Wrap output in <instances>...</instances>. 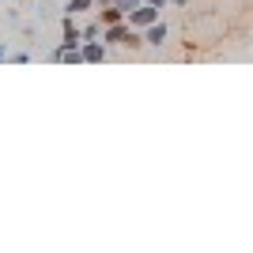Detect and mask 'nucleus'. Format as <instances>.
I'll list each match as a JSON object with an SVG mask.
<instances>
[{
  "mask_svg": "<svg viewBox=\"0 0 253 253\" xmlns=\"http://www.w3.org/2000/svg\"><path fill=\"white\" fill-rule=\"evenodd\" d=\"M159 11L155 4H140V8L128 11V27H136V31H144V27H151V23H159Z\"/></svg>",
  "mask_w": 253,
  "mask_h": 253,
  "instance_id": "1",
  "label": "nucleus"
},
{
  "mask_svg": "<svg viewBox=\"0 0 253 253\" xmlns=\"http://www.w3.org/2000/svg\"><path fill=\"white\" fill-rule=\"evenodd\" d=\"M80 57H84V61H106V57H110V45L98 42V38H87V42L80 45Z\"/></svg>",
  "mask_w": 253,
  "mask_h": 253,
  "instance_id": "2",
  "label": "nucleus"
},
{
  "mask_svg": "<svg viewBox=\"0 0 253 253\" xmlns=\"http://www.w3.org/2000/svg\"><path fill=\"white\" fill-rule=\"evenodd\" d=\"M167 38H170V27H167L163 19L151 23V27H144V45H155V49H159V45L167 42Z\"/></svg>",
  "mask_w": 253,
  "mask_h": 253,
  "instance_id": "3",
  "label": "nucleus"
},
{
  "mask_svg": "<svg viewBox=\"0 0 253 253\" xmlns=\"http://www.w3.org/2000/svg\"><path fill=\"white\" fill-rule=\"evenodd\" d=\"M61 45H68V49H80V45H84V31H80L72 19H64V42Z\"/></svg>",
  "mask_w": 253,
  "mask_h": 253,
  "instance_id": "4",
  "label": "nucleus"
},
{
  "mask_svg": "<svg viewBox=\"0 0 253 253\" xmlns=\"http://www.w3.org/2000/svg\"><path fill=\"white\" fill-rule=\"evenodd\" d=\"M121 19H128L125 11L117 8V4H110V8H102V15H98V23H102V27H110V23H121Z\"/></svg>",
  "mask_w": 253,
  "mask_h": 253,
  "instance_id": "5",
  "label": "nucleus"
},
{
  "mask_svg": "<svg viewBox=\"0 0 253 253\" xmlns=\"http://www.w3.org/2000/svg\"><path fill=\"white\" fill-rule=\"evenodd\" d=\"M87 8H95V0H68V4H64V11H87Z\"/></svg>",
  "mask_w": 253,
  "mask_h": 253,
  "instance_id": "6",
  "label": "nucleus"
},
{
  "mask_svg": "<svg viewBox=\"0 0 253 253\" xmlns=\"http://www.w3.org/2000/svg\"><path fill=\"white\" fill-rule=\"evenodd\" d=\"M87 38H102V23H87L84 27V42Z\"/></svg>",
  "mask_w": 253,
  "mask_h": 253,
  "instance_id": "7",
  "label": "nucleus"
},
{
  "mask_svg": "<svg viewBox=\"0 0 253 253\" xmlns=\"http://www.w3.org/2000/svg\"><path fill=\"white\" fill-rule=\"evenodd\" d=\"M144 4H155V8H167L170 0H144Z\"/></svg>",
  "mask_w": 253,
  "mask_h": 253,
  "instance_id": "8",
  "label": "nucleus"
},
{
  "mask_svg": "<svg viewBox=\"0 0 253 253\" xmlns=\"http://www.w3.org/2000/svg\"><path fill=\"white\" fill-rule=\"evenodd\" d=\"M170 4H174V8H185V4H189V0H170Z\"/></svg>",
  "mask_w": 253,
  "mask_h": 253,
  "instance_id": "9",
  "label": "nucleus"
},
{
  "mask_svg": "<svg viewBox=\"0 0 253 253\" xmlns=\"http://www.w3.org/2000/svg\"><path fill=\"white\" fill-rule=\"evenodd\" d=\"M4 57H8V49H4V45H0V61H4Z\"/></svg>",
  "mask_w": 253,
  "mask_h": 253,
  "instance_id": "10",
  "label": "nucleus"
}]
</instances>
